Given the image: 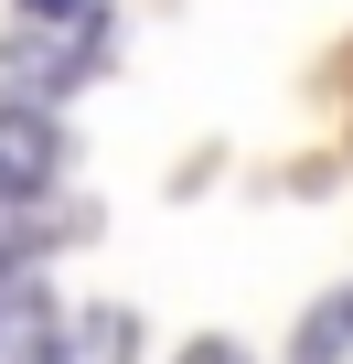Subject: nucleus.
I'll use <instances>...</instances> for the list:
<instances>
[{"instance_id": "obj_1", "label": "nucleus", "mask_w": 353, "mask_h": 364, "mask_svg": "<svg viewBox=\"0 0 353 364\" xmlns=\"http://www.w3.org/2000/svg\"><path fill=\"white\" fill-rule=\"evenodd\" d=\"M54 118L43 107H0V204H33L43 182H54Z\"/></svg>"}, {"instance_id": "obj_2", "label": "nucleus", "mask_w": 353, "mask_h": 364, "mask_svg": "<svg viewBox=\"0 0 353 364\" xmlns=\"http://www.w3.org/2000/svg\"><path fill=\"white\" fill-rule=\"evenodd\" d=\"M54 300L33 289V279H11V289H0V364H54Z\"/></svg>"}, {"instance_id": "obj_3", "label": "nucleus", "mask_w": 353, "mask_h": 364, "mask_svg": "<svg viewBox=\"0 0 353 364\" xmlns=\"http://www.w3.org/2000/svg\"><path fill=\"white\" fill-rule=\"evenodd\" d=\"M54 364H129V311H86L75 343H54Z\"/></svg>"}, {"instance_id": "obj_4", "label": "nucleus", "mask_w": 353, "mask_h": 364, "mask_svg": "<svg viewBox=\"0 0 353 364\" xmlns=\"http://www.w3.org/2000/svg\"><path fill=\"white\" fill-rule=\"evenodd\" d=\"M22 22H65V33H97V0H22Z\"/></svg>"}, {"instance_id": "obj_5", "label": "nucleus", "mask_w": 353, "mask_h": 364, "mask_svg": "<svg viewBox=\"0 0 353 364\" xmlns=\"http://www.w3.org/2000/svg\"><path fill=\"white\" fill-rule=\"evenodd\" d=\"M183 364H246V353H236V343H193Z\"/></svg>"}]
</instances>
